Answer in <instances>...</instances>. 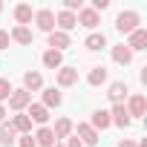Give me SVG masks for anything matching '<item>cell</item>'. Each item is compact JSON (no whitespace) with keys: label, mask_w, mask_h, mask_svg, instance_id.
<instances>
[{"label":"cell","mask_w":147,"mask_h":147,"mask_svg":"<svg viewBox=\"0 0 147 147\" xmlns=\"http://www.w3.org/2000/svg\"><path fill=\"white\" fill-rule=\"evenodd\" d=\"M138 23H141L138 12H121V15L115 18V29H118L121 35H133V32L138 29Z\"/></svg>","instance_id":"1"},{"label":"cell","mask_w":147,"mask_h":147,"mask_svg":"<svg viewBox=\"0 0 147 147\" xmlns=\"http://www.w3.org/2000/svg\"><path fill=\"white\" fill-rule=\"evenodd\" d=\"M35 23H38V29L40 32H55V12L52 9H38L35 12Z\"/></svg>","instance_id":"2"},{"label":"cell","mask_w":147,"mask_h":147,"mask_svg":"<svg viewBox=\"0 0 147 147\" xmlns=\"http://www.w3.org/2000/svg\"><path fill=\"white\" fill-rule=\"evenodd\" d=\"M75 18H78V26H84V29H95V26L101 23L98 12H95V9H90V6H84V9H81Z\"/></svg>","instance_id":"3"},{"label":"cell","mask_w":147,"mask_h":147,"mask_svg":"<svg viewBox=\"0 0 147 147\" xmlns=\"http://www.w3.org/2000/svg\"><path fill=\"white\" fill-rule=\"evenodd\" d=\"M32 104V92H26V90H12V95H9V107L12 110H26Z\"/></svg>","instance_id":"4"},{"label":"cell","mask_w":147,"mask_h":147,"mask_svg":"<svg viewBox=\"0 0 147 147\" xmlns=\"http://www.w3.org/2000/svg\"><path fill=\"white\" fill-rule=\"evenodd\" d=\"M75 136H78V141H81L84 147H95V144H98V133H95L90 124H78V127H75Z\"/></svg>","instance_id":"5"},{"label":"cell","mask_w":147,"mask_h":147,"mask_svg":"<svg viewBox=\"0 0 147 147\" xmlns=\"http://www.w3.org/2000/svg\"><path fill=\"white\" fill-rule=\"evenodd\" d=\"M55 26H58V32H66V35H69V29L78 26V18L72 15V12H63V9H61V12L55 15Z\"/></svg>","instance_id":"6"},{"label":"cell","mask_w":147,"mask_h":147,"mask_svg":"<svg viewBox=\"0 0 147 147\" xmlns=\"http://www.w3.org/2000/svg\"><path fill=\"white\" fill-rule=\"evenodd\" d=\"M124 110H127L130 121H133V118H141V115H144V110H147V101H144V95H130V104H127Z\"/></svg>","instance_id":"7"},{"label":"cell","mask_w":147,"mask_h":147,"mask_svg":"<svg viewBox=\"0 0 147 147\" xmlns=\"http://www.w3.org/2000/svg\"><path fill=\"white\" fill-rule=\"evenodd\" d=\"M127 49H130V52H141V49H147V29H141V26H138V29L130 35Z\"/></svg>","instance_id":"8"},{"label":"cell","mask_w":147,"mask_h":147,"mask_svg":"<svg viewBox=\"0 0 147 147\" xmlns=\"http://www.w3.org/2000/svg\"><path fill=\"white\" fill-rule=\"evenodd\" d=\"M78 84V69L75 66H61L58 69V87H72Z\"/></svg>","instance_id":"9"},{"label":"cell","mask_w":147,"mask_h":147,"mask_svg":"<svg viewBox=\"0 0 147 147\" xmlns=\"http://www.w3.org/2000/svg\"><path fill=\"white\" fill-rule=\"evenodd\" d=\"M127 84L124 81H115V84H110V90H107V98L113 101V104H124V98H127Z\"/></svg>","instance_id":"10"},{"label":"cell","mask_w":147,"mask_h":147,"mask_svg":"<svg viewBox=\"0 0 147 147\" xmlns=\"http://www.w3.org/2000/svg\"><path fill=\"white\" fill-rule=\"evenodd\" d=\"M69 43H72V40H69V35H66V32H58V29H55V32H49V49L63 52Z\"/></svg>","instance_id":"11"},{"label":"cell","mask_w":147,"mask_h":147,"mask_svg":"<svg viewBox=\"0 0 147 147\" xmlns=\"http://www.w3.org/2000/svg\"><path fill=\"white\" fill-rule=\"evenodd\" d=\"M26 110H29V113H26L29 121H35V124H46V121H49V110H46L43 104H29Z\"/></svg>","instance_id":"12"},{"label":"cell","mask_w":147,"mask_h":147,"mask_svg":"<svg viewBox=\"0 0 147 147\" xmlns=\"http://www.w3.org/2000/svg\"><path fill=\"white\" fill-rule=\"evenodd\" d=\"M110 121H113L115 127H130V115H127L124 104H113V110H110Z\"/></svg>","instance_id":"13"},{"label":"cell","mask_w":147,"mask_h":147,"mask_svg":"<svg viewBox=\"0 0 147 147\" xmlns=\"http://www.w3.org/2000/svg\"><path fill=\"white\" fill-rule=\"evenodd\" d=\"M32 18H35V12H32L29 3H18V6H15V20H18V26L32 23Z\"/></svg>","instance_id":"14"},{"label":"cell","mask_w":147,"mask_h":147,"mask_svg":"<svg viewBox=\"0 0 147 147\" xmlns=\"http://www.w3.org/2000/svg\"><path fill=\"white\" fill-rule=\"evenodd\" d=\"M12 130L20 133V136H29V133H32V121H29V115H26V113H18V115L12 118Z\"/></svg>","instance_id":"15"},{"label":"cell","mask_w":147,"mask_h":147,"mask_svg":"<svg viewBox=\"0 0 147 147\" xmlns=\"http://www.w3.org/2000/svg\"><path fill=\"white\" fill-rule=\"evenodd\" d=\"M43 87V75H40V72H26V75H23V90L26 92H38Z\"/></svg>","instance_id":"16"},{"label":"cell","mask_w":147,"mask_h":147,"mask_svg":"<svg viewBox=\"0 0 147 147\" xmlns=\"http://www.w3.org/2000/svg\"><path fill=\"white\" fill-rule=\"evenodd\" d=\"M72 130H75V124H72L69 118H58V121H55V130H52V133H55V141H58V138H69Z\"/></svg>","instance_id":"17"},{"label":"cell","mask_w":147,"mask_h":147,"mask_svg":"<svg viewBox=\"0 0 147 147\" xmlns=\"http://www.w3.org/2000/svg\"><path fill=\"white\" fill-rule=\"evenodd\" d=\"M40 61H43V66H46V69H61V66H63V55H61V52H55V49H46Z\"/></svg>","instance_id":"18"},{"label":"cell","mask_w":147,"mask_h":147,"mask_svg":"<svg viewBox=\"0 0 147 147\" xmlns=\"http://www.w3.org/2000/svg\"><path fill=\"white\" fill-rule=\"evenodd\" d=\"M9 38H12V40H18V43H23V46H29L35 35H32V29H29V26H15Z\"/></svg>","instance_id":"19"},{"label":"cell","mask_w":147,"mask_h":147,"mask_svg":"<svg viewBox=\"0 0 147 147\" xmlns=\"http://www.w3.org/2000/svg\"><path fill=\"white\" fill-rule=\"evenodd\" d=\"M84 46H87L90 52H98V49H104V46H107V38H104V32H92V35H87Z\"/></svg>","instance_id":"20"},{"label":"cell","mask_w":147,"mask_h":147,"mask_svg":"<svg viewBox=\"0 0 147 147\" xmlns=\"http://www.w3.org/2000/svg\"><path fill=\"white\" fill-rule=\"evenodd\" d=\"M113 61H115V63H121V66H127V63L133 61V52L127 49V43H118V46H113Z\"/></svg>","instance_id":"21"},{"label":"cell","mask_w":147,"mask_h":147,"mask_svg":"<svg viewBox=\"0 0 147 147\" xmlns=\"http://www.w3.org/2000/svg\"><path fill=\"white\" fill-rule=\"evenodd\" d=\"M61 101H63L61 90H55V87L43 90V107H46V110H52V107H61Z\"/></svg>","instance_id":"22"},{"label":"cell","mask_w":147,"mask_h":147,"mask_svg":"<svg viewBox=\"0 0 147 147\" xmlns=\"http://www.w3.org/2000/svg\"><path fill=\"white\" fill-rule=\"evenodd\" d=\"M110 124H113V121H110V113H107V110H95V113H92V124H90V127H92L95 133H98V130H107Z\"/></svg>","instance_id":"23"},{"label":"cell","mask_w":147,"mask_h":147,"mask_svg":"<svg viewBox=\"0 0 147 147\" xmlns=\"http://www.w3.org/2000/svg\"><path fill=\"white\" fill-rule=\"evenodd\" d=\"M32 138H35V144H40V147H55V133H52L49 127H40Z\"/></svg>","instance_id":"24"},{"label":"cell","mask_w":147,"mask_h":147,"mask_svg":"<svg viewBox=\"0 0 147 147\" xmlns=\"http://www.w3.org/2000/svg\"><path fill=\"white\" fill-rule=\"evenodd\" d=\"M15 136H18V133L12 130V124H6V121L0 124V147H12V144L18 141Z\"/></svg>","instance_id":"25"},{"label":"cell","mask_w":147,"mask_h":147,"mask_svg":"<svg viewBox=\"0 0 147 147\" xmlns=\"http://www.w3.org/2000/svg\"><path fill=\"white\" fill-rule=\"evenodd\" d=\"M104 81H107V69H104V66H92L90 75H87V84H90V87H101Z\"/></svg>","instance_id":"26"},{"label":"cell","mask_w":147,"mask_h":147,"mask_svg":"<svg viewBox=\"0 0 147 147\" xmlns=\"http://www.w3.org/2000/svg\"><path fill=\"white\" fill-rule=\"evenodd\" d=\"M9 95H12V84H9V78H0V104L9 101Z\"/></svg>","instance_id":"27"},{"label":"cell","mask_w":147,"mask_h":147,"mask_svg":"<svg viewBox=\"0 0 147 147\" xmlns=\"http://www.w3.org/2000/svg\"><path fill=\"white\" fill-rule=\"evenodd\" d=\"M18 147H38V144H35V138H32V133H29V136H20V138H18Z\"/></svg>","instance_id":"28"},{"label":"cell","mask_w":147,"mask_h":147,"mask_svg":"<svg viewBox=\"0 0 147 147\" xmlns=\"http://www.w3.org/2000/svg\"><path fill=\"white\" fill-rule=\"evenodd\" d=\"M9 43H12L9 32H6V29H0V49H9Z\"/></svg>","instance_id":"29"},{"label":"cell","mask_w":147,"mask_h":147,"mask_svg":"<svg viewBox=\"0 0 147 147\" xmlns=\"http://www.w3.org/2000/svg\"><path fill=\"white\" fill-rule=\"evenodd\" d=\"M107 6H110V0H92V6H90V9H95V12H104Z\"/></svg>","instance_id":"30"},{"label":"cell","mask_w":147,"mask_h":147,"mask_svg":"<svg viewBox=\"0 0 147 147\" xmlns=\"http://www.w3.org/2000/svg\"><path fill=\"white\" fill-rule=\"evenodd\" d=\"M66 147H84V144L78 141V136H69V141H66Z\"/></svg>","instance_id":"31"},{"label":"cell","mask_w":147,"mask_h":147,"mask_svg":"<svg viewBox=\"0 0 147 147\" xmlns=\"http://www.w3.org/2000/svg\"><path fill=\"white\" fill-rule=\"evenodd\" d=\"M118 147H136V141H130V138H124V141H118Z\"/></svg>","instance_id":"32"},{"label":"cell","mask_w":147,"mask_h":147,"mask_svg":"<svg viewBox=\"0 0 147 147\" xmlns=\"http://www.w3.org/2000/svg\"><path fill=\"white\" fill-rule=\"evenodd\" d=\"M3 121H6V107L0 104V124H3Z\"/></svg>","instance_id":"33"},{"label":"cell","mask_w":147,"mask_h":147,"mask_svg":"<svg viewBox=\"0 0 147 147\" xmlns=\"http://www.w3.org/2000/svg\"><path fill=\"white\" fill-rule=\"evenodd\" d=\"M0 12H3V3H0Z\"/></svg>","instance_id":"34"},{"label":"cell","mask_w":147,"mask_h":147,"mask_svg":"<svg viewBox=\"0 0 147 147\" xmlns=\"http://www.w3.org/2000/svg\"><path fill=\"white\" fill-rule=\"evenodd\" d=\"M55 147H61V144H55Z\"/></svg>","instance_id":"35"}]
</instances>
